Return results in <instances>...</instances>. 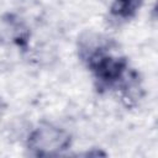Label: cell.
Returning <instances> with one entry per match:
<instances>
[{
	"label": "cell",
	"instance_id": "cell-1",
	"mask_svg": "<svg viewBox=\"0 0 158 158\" xmlns=\"http://www.w3.org/2000/svg\"><path fill=\"white\" fill-rule=\"evenodd\" d=\"M72 144V136L52 123H42L27 138V148L37 157L59 156Z\"/></svg>",
	"mask_w": 158,
	"mask_h": 158
},
{
	"label": "cell",
	"instance_id": "cell-2",
	"mask_svg": "<svg viewBox=\"0 0 158 158\" xmlns=\"http://www.w3.org/2000/svg\"><path fill=\"white\" fill-rule=\"evenodd\" d=\"M143 4V0H114L110 6V14L117 19L130 20L135 17Z\"/></svg>",
	"mask_w": 158,
	"mask_h": 158
},
{
	"label": "cell",
	"instance_id": "cell-3",
	"mask_svg": "<svg viewBox=\"0 0 158 158\" xmlns=\"http://www.w3.org/2000/svg\"><path fill=\"white\" fill-rule=\"evenodd\" d=\"M5 109H6V104L4 102V100H2V99H1V96H0V116L4 114Z\"/></svg>",
	"mask_w": 158,
	"mask_h": 158
}]
</instances>
